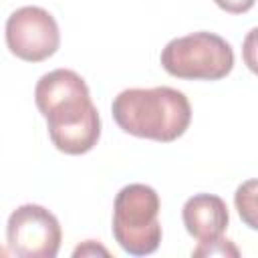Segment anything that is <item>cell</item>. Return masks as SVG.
I'll return each mask as SVG.
<instances>
[{"mask_svg": "<svg viewBox=\"0 0 258 258\" xmlns=\"http://www.w3.org/2000/svg\"><path fill=\"white\" fill-rule=\"evenodd\" d=\"M34 103L46 119L52 145L67 155L89 153L101 137V117L85 79L71 69L44 73L34 87Z\"/></svg>", "mask_w": 258, "mask_h": 258, "instance_id": "6da1fadb", "label": "cell"}, {"mask_svg": "<svg viewBox=\"0 0 258 258\" xmlns=\"http://www.w3.org/2000/svg\"><path fill=\"white\" fill-rule=\"evenodd\" d=\"M111 115L125 133L171 143L179 139L191 123V105L187 97L173 87L125 89L111 103Z\"/></svg>", "mask_w": 258, "mask_h": 258, "instance_id": "7a4b0ae2", "label": "cell"}, {"mask_svg": "<svg viewBox=\"0 0 258 258\" xmlns=\"http://www.w3.org/2000/svg\"><path fill=\"white\" fill-rule=\"evenodd\" d=\"M159 194L145 183H129L119 189L113 204L111 232L123 252L149 256L161 244Z\"/></svg>", "mask_w": 258, "mask_h": 258, "instance_id": "3957f363", "label": "cell"}, {"mask_svg": "<svg viewBox=\"0 0 258 258\" xmlns=\"http://www.w3.org/2000/svg\"><path fill=\"white\" fill-rule=\"evenodd\" d=\"M163 71L183 81H220L234 69V50L216 32L200 30L171 38L159 56Z\"/></svg>", "mask_w": 258, "mask_h": 258, "instance_id": "277c9868", "label": "cell"}, {"mask_svg": "<svg viewBox=\"0 0 258 258\" xmlns=\"http://www.w3.org/2000/svg\"><path fill=\"white\" fill-rule=\"evenodd\" d=\"M62 242L58 218L38 204L18 206L6 222L8 252L18 258H54Z\"/></svg>", "mask_w": 258, "mask_h": 258, "instance_id": "5b68a950", "label": "cell"}, {"mask_svg": "<svg viewBox=\"0 0 258 258\" xmlns=\"http://www.w3.org/2000/svg\"><path fill=\"white\" fill-rule=\"evenodd\" d=\"M6 46L26 62H42L60 46V30L54 16L40 6H22L6 20Z\"/></svg>", "mask_w": 258, "mask_h": 258, "instance_id": "8992f818", "label": "cell"}, {"mask_svg": "<svg viewBox=\"0 0 258 258\" xmlns=\"http://www.w3.org/2000/svg\"><path fill=\"white\" fill-rule=\"evenodd\" d=\"M181 220L189 236L198 242H208L224 236L230 214L226 202L216 194H194L181 208Z\"/></svg>", "mask_w": 258, "mask_h": 258, "instance_id": "52a82bcc", "label": "cell"}, {"mask_svg": "<svg viewBox=\"0 0 258 258\" xmlns=\"http://www.w3.org/2000/svg\"><path fill=\"white\" fill-rule=\"evenodd\" d=\"M256 187H258V181L256 179H248L242 185H238V189L234 194L236 210H238L240 218L244 220V224L250 230L258 228V222H256V212H258L256 210Z\"/></svg>", "mask_w": 258, "mask_h": 258, "instance_id": "ba28073f", "label": "cell"}, {"mask_svg": "<svg viewBox=\"0 0 258 258\" xmlns=\"http://www.w3.org/2000/svg\"><path fill=\"white\" fill-rule=\"evenodd\" d=\"M191 256H222V258L232 256V258H238L240 250L234 246L232 240L220 236V238H214V240H208V242H198Z\"/></svg>", "mask_w": 258, "mask_h": 258, "instance_id": "9c48e42d", "label": "cell"}, {"mask_svg": "<svg viewBox=\"0 0 258 258\" xmlns=\"http://www.w3.org/2000/svg\"><path fill=\"white\" fill-rule=\"evenodd\" d=\"M214 2L228 14H244V12L252 10L256 0H214Z\"/></svg>", "mask_w": 258, "mask_h": 258, "instance_id": "30bf717a", "label": "cell"}, {"mask_svg": "<svg viewBox=\"0 0 258 258\" xmlns=\"http://www.w3.org/2000/svg\"><path fill=\"white\" fill-rule=\"evenodd\" d=\"M97 254L111 256V252H109L105 246H101L99 242H95V240H85L81 246H77V248L73 250V256H75V258H79V256H97Z\"/></svg>", "mask_w": 258, "mask_h": 258, "instance_id": "8fae6325", "label": "cell"}, {"mask_svg": "<svg viewBox=\"0 0 258 258\" xmlns=\"http://www.w3.org/2000/svg\"><path fill=\"white\" fill-rule=\"evenodd\" d=\"M8 254H10V252H8V250H4V248H2V246H0V258H6V256H8Z\"/></svg>", "mask_w": 258, "mask_h": 258, "instance_id": "7c38bea8", "label": "cell"}]
</instances>
